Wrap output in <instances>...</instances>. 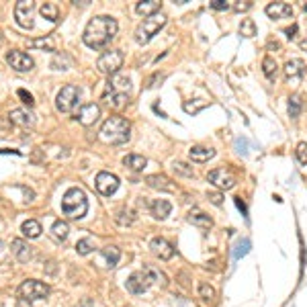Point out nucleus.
Masks as SVG:
<instances>
[{"instance_id":"obj_1","label":"nucleus","mask_w":307,"mask_h":307,"mask_svg":"<svg viewBox=\"0 0 307 307\" xmlns=\"http://www.w3.org/2000/svg\"><path fill=\"white\" fill-rule=\"evenodd\" d=\"M119 31V25L113 17L109 15H99L95 19H90L88 25L84 27L82 33V41L90 47V49H103L105 45H109Z\"/></svg>"},{"instance_id":"obj_2","label":"nucleus","mask_w":307,"mask_h":307,"mask_svg":"<svg viewBox=\"0 0 307 307\" xmlns=\"http://www.w3.org/2000/svg\"><path fill=\"white\" fill-rule=\"evenodd\" d=\"M101 137L107 143H113V145L125 143L131 137V125H129V121L125 117H119V115L109 117L103 123V127H101Z\"/></svg>"},{"instance_id":"obj_3","label":"nucleus","mask_w":307,"mask_h":307,"mask_svg":"<svg viewBox=\"0 0 307 307\" xmlns=\"http://www.w3.org/2000/svg\"><path fill=\"white\" fill-rule=\"evenodd\" d=\"M86 211H88V201H86L84 191L78 187L68 189L64 199H61V213H64L68 219H82Z\"/></svg>"},{"instance_id":"obj_4","label":"nucleus","mask_w":307,"mask_h":307,"mask_svg":"<svg viewBox=\"0 0 307 307\" xmlns=\"http://www.w3.org/2000/svg\"><path fill=\"white\" fill-rule=\"evenodd\" d=\"M164 25H166V17H164L162 13L151 15V17H145L143 23L135 29V41L141 43V45H145L154 35H158V31H160Z\"/></svg>"},{"instance_id":"obj_5","label":"nucleus","mask_w":307,"mask_h":307,"mask_svg":"<svg viewBox=\"0 0 307 307\" xmlns=\"http://www.w3.org/2000/svg\"><path fill=\"white\" fill-rule=\"evenodd\" d=\"M78 101H80V90H78V86L68 84V86H64V88L57 92V97H55V109L59 113H70V111H74V107L78 105Z\"/></svg>"},{"instance_id":"obj_6","label":"nucleus","mask_w":307,"mask_h":307,"mask_svg":"<svg viewBox=\"0 0 307 307\" xmlns=\"http://www.w3.org/2000/svg\"><path fill=\"white\" fill-rule=\"evenodd\" d=\"M19 295L21 301H37V299H45L49 295V287L41 281H33L29 279L19 287Z\"/></svg>"},{"instance_id":"obj_7","label":"nucleus","mask_w":307,"mask_h":307,"mask_svg":"<svg viewBox=\"0 0 307 307\" xmlns=\"http://www.w3.org/2000/svg\"><path fill=\"white\" fill-rule=\"evenodd\" d=\"M121 66H123V53H121L119 49L105 51V53L97 59V68H99V72L109 74V76H115V74L119 72Z\"/></svg>"},{"instance_id":"obj_8","label":"nucleus","mask_w":307,"mask_h":307,"mask_svg":"<svg viewBox=\"0 0 307 307\" xmlns=\"http://www.w3.org/2000/svg\"><path fill=\"white\" fill-rule=\"evenodd\" d=\"M207 178H209L211 184H215V187L221 189V191H229V189L236 187V176L229 170H225V168H215V170H211L207 174Z\"/></svg>"},{"instance_id":"obj_9","label":"nucleus","mask_w":307,"mask_h":307,"mask_svg":"<svg viewBox=\"0 0 307 307\" xmlns=\"http://www.w3.org/2000/svg\"><path fill=\"white\" fill-rule=\"evenodd\" d=\"M7 61L15 72H31L33 70V59H31V55L23 53V51H17V49L7 53Z\"/></svg>"},{"instance_id":"obj_10","label":"nucleus","mask_w":307,"mask_h":307,"mask_svg":"<svg viewBox=\"0 0 307 307\" xmlns=\"http://www.w3.org/2000/svg\"><path fill=\"white\" fill-rule=\"evenodd\" d=\"M33 11H35V3H31V0H21V3H17L15 7V19L21 27L25 29H31L33 27Z\"/></svg>"},{"instance_id":"obj_11","label":"nucleus","mask_w":307,"mask_h":307,"mask_svg":"<svg viewBox=\"0 0 307 307\" xmlns=\"http://www.w3.org/2000/svg\"><path fill=\"white\" fill-rule=\"evenodd\" d=\"M95 187L101 195L105 197H111L117 189H119V178L111 172H99L97 174V180H95Z\"/></svg>"},{"instance_id":"obj_12","label":"nucleus","mask_w":307,"mask_h":307,"mask_svg":"<svg viewBox=\"0 0 307 307\" xmlns=\"http://www.w3.org/2000/svg\"><path fill=\"white\" fill-rule=\"evenodd\" d=\"M149 285H151V279H149V274L145 272V268L141 272H133L127 279V291L133 293V295H139V293L147 291Z\"/></svg>"},{"instance_id":"obj_13","label":"nucleus","mask_w":307,"mask_h":307,"mask_svg":"<svg viewBox=\"0 0 307 307\" xmlns=\"http://www.w3.org/2000/svg\"><path fill=\"white\" fill-rule=\"evenodd\" d=\"M84 127H90V125H95V123L101 119V107L97 105V103H88V105H84L82 109H80V113H78V117H76Z\"/></svg>"},{"instance_id":"obj_14","label":"nucleus","mask_w":307,"mask_h":307,"mask_svg":"<svg viewBox=\"0 0 307 307\" xmlns=\"http://www.w3.org/2000/svg\"><path fill=\"white\" fill-rule=\"evenodd\" d=\"M149 248H151V252L156 254L160 260H170V258L174 256L172 244H170L168 240H164V238H154V240L149 242Z\"/></svg>"},{"instance_id":"obj_15","label":"nucleus","mask_w":307,"mask_h":307,"mask_svg":"<svg viewBox=\"0 0 307 307\" xmlns=\"http://www.w3.org/2000/svg\"><path fill=\"white\" fill-rule=\"evenodd\" d=\"M285 76H287V80L289 82H299L301 78H303V74H305V64H303V59H289L287 64H285Z\"/></svg>"},{"instance_id":"obj_16","label":"nucleus","mask_w":307,"mask_h":307,"mask_svg":"<svg viewBox=\"0 0 307 307\" xmlns=\"http://www.w3.org/2000/svg\"><path fill=\"white\" fill-rule=\"evenodd\" d=\"M264 11L270 19H291L293 17V7L287 3H270V5H266Z\"/></svg>"},{"instance_id":"obj_17","label":"nucleus","mask_w":307,"mask_h":307,"mask_svg":"<svg viewBox=\"0 0 307 307\" xmlns=\"http://www.w3.org/2000/svg\"><path fill=\"white\" fill-rule=\"evenodd\" d=\"M145 182H147V187L158 189V191H168V193L176 191V187H174V184H172L164 174H149V176L145 178Z\"/></svg>"},{"instance_id":"obj_18","label":"nucleus","mask_w":307,"mask_h":307,"mask_svg":"<svg viewBox=\"0 0 307 307\" xmlns=\"http://www.w3.org/2000/svg\"><path fill=\"white\" fill-rule=\"evenodd\" d=\"M11 250L17 256V260H21V262H27V260L33 258V250H31V246L27 242H23V240H13Z\"/></svg>"},{"instance_id":"obj_19","label":"nucleus","mask_w":307,"mask_h":307,"mask_svg":"<svg viewBox=\"0 0 307 307\" xmlns=\"http://www.w3.org/2000/svg\"><path fill=\"white\" fill-rule=\"evenodd\" d=\"M149 211H151V215L156 219H166L170 215V211H172V205L168 201H164V199H156V201L149 203Z\"/></svg>"},{"instance_id":"obj_20","label":"nucleus","mask_w":307,"mask_h":307,"mask_svg":"<svg viewBox=\"0 0 307 307\" xmlns=\"http://www.w3.org/2000/svg\"><path fill=\"white\" fill-rule=\"evenodd\" d=\"M105 103L109 105V107H113V109H123L127 105V101H129V95L127 92H105Z\"/></svg>"},{"instance_id":"obj_21","label":"nucleus","mask_w":307,"mask_h":307,"mask_svg":"<svg viewBox=\"0 0 307 307\" xmlns=\"http://www.w3.org/2000/svg\"><path fill=\"white\" fill-rule=\"evenodd\" d=\"M9 119L15 123V125H21V127H29V125H33V115H31L29 111H25V109H13L11 111V115H9Z\"/></svg>"},{"instance_id":"obj_22","label":"nucleus","mask_w":307,"mask_h":307,"mask_svg":"<svg viewBox=\"0 0 307 307\" xmlns=\"http://www.w3.org/2000/svg\"><path fill=\"white\" fill-rule=\"evenodd\" d=\"M189 156H191L193 162H209L215 156V149L205 147V145H193L189 149Z\"/></svg>"},{"instance_id":"obj_23","label":"nucleus","mask_w":307,"mask_h":307,"mask_svg":"<svg viewBox=\"0 0 307 307\" xmlns=\"http://www.w3.org/2000/svg\"><path fill=\"white\" fill-rule=\"evenodd\" d=\"M107 90L109 92H127L129 90V78L127 76H121V74L111 76V80L107 84Z\"/></svg>"},{"instance_id":"obj_24","label":"nucleus","mask_w":307,"mask_h":307,"mask_svg":"<svg viewBox=\"0 0 307 307\" xmlns=\"http://www.w3.org/2000/svg\"><path fill=\"white\" fill-rule=\"evenodd\" d=\"M135 11L143 17H151V15H158L160 13V3L158 0H143V3L135 5Z\"/></svg>"},{"instance_id":"obj_25","label":"nucleus","mask_w":307,"mask_h":307,"mask_svg":"<svg viewBox=\"0 0 307 307\" xmlns=\"http://www.w3.org/2000/svg\"><path fill=\"white\" fill-rule=\"evenodd\" d=\"M21 232H23V236L25 238H29V240H35V238H39L41 236V223L39 221H35V219H27L23 225H21Z\"/></svg>"},{"instance_id":"obj_26","label":"nucleus","mask_w":307,"mask_h":307,"mask_svg":"<svg viewBox=\"0 0 307 307\" xmlns=\"http://www.w3.org/2000/svg\"><path fill=\"white\" fill-rule=\"evenodd\" d=\"M123 164H125L127 168H131V170H135V172H141L147 166V160L143 156H139V154H129V156L123 158Z\"/></svg>"},{"instance_id":"obj_27","label":"nucleus","mask_w":307,"mask_h":307,"mask_svg":"<svg viewBox=\"0 0 307 307\" xmlns=\"http://www.w3.org/2000/svg\"><path fill=\"white\" fill-rule=\"evenodd\" d=\"M189 221H191L193 225H197V227H203V229H209V227L213 225L211 217H209V215H205L203 211H193V213L189 215Z\"/></svg>"},{"instance_id":"obj_28","label":"nucleus","mask_w":307,"mask_h":307,"mask_svg":"<svg viewBox=\"0 0 307 307\" xmlns=\"http://www.w3.org/2000/svg\"><path fill=\"white\" fill-rule=\"evenodd\" d=\"M68 234H70V227H68V223L66 221H53V225H51V236H53V240L55 242H64L66 238H68Z\"/></svg>"},{"instance_id":"obj_29","label":"nucleus","mask_w":307,"mask_h":307,"mask_svg":"<svg viewBox=\"0 0 307 307\" xmlns=\"http://www.w3.org/2000/svg\"><path fill=\"white\" fill-rule=\"evenodd\" d=\"M262 72H264V76H266L268 80H274V78H276V72H279V66H276L274 57L266 55V57L262 59Z\"/></svg>"},{"instance_id":"obj_30","label":"nucleus","mask_w":307,"mask_h":307,"mask_svg":"<svg viewBox=\"0 0 307 307\" xmlns=\"http://www.w3.org/2000/svg\"><path fill=\"white\" fill-rule=\"evenodd\" d=\"M101 254H103V258L107 260V264L113 268L117 262H119V258H121V252H119V248H115V246H107V248H103L101 250Z\"/></svg>"},{"instance_id":"obj_31","label":"nucleus","mask_w":307,"mask_h":307,"mask_svg":"<svg viewBox=\"0 0 307 307\" xmlns=\"http://www.w3.org/2000/svg\"><path fill=\"white\" fill-rule=\"evenodd\" d=\"M39 13H41L43 19H47V21H51V23H55V21L59 19V11H57V7L51 5V3H45V5L39 9Z\"/></svg>"},{"instance_id":"obj_32","label":"nucleus","mask_w":307,"mask_h":307,"mask_svg":"<svg viewBox=\"0 0 307 307\" xmlns=\"http://www.w3.org/2000/svg\"><path fill=\"white\" fill-rule=\"evenodd\" d=\"M199 297L207 303H213L215 297H217V293H215V289L209 283H199Z\"/></svg>"},{"instance_id":"obj_33","label":"nucleus","mask_w":307,"mask_h":307,"mask_svg":"<svg viewBox=\"0 0 307 307\" xmlns=\"http://www.w3.org/2000/svg\"><path fill=\"white\" fill-rule=\"evenodd\" d=\"M240 35L242 37H254L256 35V23L252 19H244L240 23Z\"/></svg>"},{"instance_id":"obj_34","label":"nucleus","mask_w":307,"mask_h":307,"mask_svg":"<svg viewBox=\"0 0 307 307\" xmlns=\"http://www.w3.org/2000/svg\"><path fill=\"white\" fill-rule=\"evenodd\" d=\"M31 47H37V49H47V51H53L55 49V43L53 39L47 35V37H39V39H31L29 41Z\"/></svg>"},{"instance_id":"obj_35","label":"nucleus","mask_w":307,"mask_h":307,"mask_svg":"<svg viewBox=\"0 0 307 307\" xmlns=\"http://www.w3.org/2000/svg\"><path fill=\"white\" fill-rule=\"evenodd\" d=\"M92 250H95V244H92V240H90V238L78 240V244H76V252H78L80 256H86V254H90Z\"/></svg>"},{"instance_id":"obj_36","label":"nucleus","mask_w":307,"mask_h":307,"mask_svg":"<svg viewBox=\"0 0 307 307\" xmlns=\"http://www.w3.org/2000/svg\"><path fill=\"white\" fill-rule=\"evenodd\" d=\"M301 97L299 95H293L291 99H289V117L291 119H297L299 117V113H301Z\"/></svg>"},{"instance_id":"obj_37","label":"nucleus","mask_w":307,"mask_h":307,"mask_svg":"<svg viewBox=\"0 0 307 307\" xmlns=\"http://www.w3.org/2000/svg\"><path fill=\"white\" fill-rule=\"evenodd\" d=\"M174 172L180 174V176H193V166L189 164H184V162H174Z\"/></svg>"},{"instance_id":"obj_38","label":"nucleus","mask_w":307,"mask_h":307,"mask_svg":"<svg viewBox=\"0 0 307 307\" xmlns=\"http://www.w3.org/2000/svg\"><path fill=\"white\" fill-rule=\"evenodd\" d=\"M295 156H297L299 164H303V166L307 164V143H305V141L297 145V149H295Z\"/></svg>"},{"instance_id":"obj_39","label":"nucleus","mask_w":307,"mask_h":307,"mask_svg":"<svg viewBox=\"0 0 307 307\" xmlns=\"http://www.w3.org/2000/svg\"><path fill=\"white\" fill-rule=\"evenodd\" d=\"M17 95H19V99H21L25 105L33 107V103H35V101H33V95H31V92H27L25 88H19V90H17Z\"/></svg>"},{"instance_id":"obj_40","label":"nucleus","mask_w":307,"mask_h":307,"mask_svg":"<svg viewBox=\"0 0 307 307\" xmlns=\"http://www.w3.org/2000/svg\"><path fill=\"white\" fill-rule=\"evenodd\" d=\"M207 199H209L213 205H221V203H223V195L217 193V191H209V193H207Z\"/></svg>"},{"instance_id":"obj_41","label":"nucleus","mask_w":307,"mask_h":307,"mask_svg":"<svg viewBox=\"0 0 307 307\" xmlns=\"http://www.w3.org/2000/svg\"><path fill=\"white\" fill-rule=\"evenodd\" d=\"M209 7L213 11H227L229 9V3H225V0H213V3H209Z\"/></svg>"},{"instance_id":"obj_42","label":"nucleus","mask_w":307,"mask_h":307,"mask_svg":"<svg viewBox=\"0 0 307 307\" xmlns=\"http://www.w3.org/2000/svg\"><path fill=\"white\" fill-rule=\"evenodd\" d=\"M207 103H199V105H193V103H184V111L187 113H199L201 109H205Z\"/></svg>"},{"instance_id":"obj_43","label":"nucleus","mask_w":307,"mask_h":307,"mask_svg":"<svg viewBox=\"0 0 307 307\" xmlns=\"http://www.w3.org/2000/svg\"><path fill=\"white\" fill-rule=\"evenodd\" d=\"M234 9H236L238 13H242V11H248V9H252V3H236V5H234Z\"/></svg>"},{"instance_id":"obj_44","label":"nucleus","mask_w":307,"mask_h":307,"mask_svg":"<svg viewBox=\"0 0 307 307\" xmlns=\"http://www.w3.org/2000/svg\"><path fill=\"white\" fill-rule=\"evenodd\" d=\"M162 78H164L162 74H154V76H151V78L147 80V84H145V86H147V88H151V86H156V84H154V82H158V80H162Z\"/></svg>"},{"instance_id":"obj_45","label":"nucleus","mask_w":307,"mask_h":307,"mask_svg":"<svg viewBox=\"0 0 307 307\" xmlns=\"http://www.w3.org/2000/svg\"><path fill=\"white\" fill-rule=\"evenodd\" d=\"M295 33H297V25H291L289 29H285V35H287L289 39H293V37H295Z\"/></svg>"},{"instance_id":"obj_46","label":"nucleus","mask_w":307,"mask_h":307,"mask_svg":"<svg viewBox=\"0 0 307 307\" xmlns=\"http://www.w3.org/2000/svg\"><path fill=\"white\" fill-rule=\"evenodd\" d=\"M236 205H238V209L242 211V215H246V205H244V201H242V197H236Z\"/></svg>"},{"instance_id":"obj_47","label":"nucleus","mask_w":307,"mask_h":307,"mask_svg":"<svg viewBox=\"0 0 307 307\" xmlns=\"http://www.w3.org/2000/svg\"><path fill=\"white\" fill-rule=\"evenodd\" d=\"M279 47H281V45H279V43H276V41H272V39L268 41V49H279Z\"/></svg>"},{"instance_id":"obj_48","label":"nucleus","mask_w":307,"mask_h":307,"mask_svg":"<svg viewBox=\"0 0 307 307\" xmlns=\"http://www.w3.org/2000/svg\"><path fill=\"white\" fill-rule=\"evenodd\" d=\"M299 45H301V49H305V51H307V39H301V43H299Z\"/></svg>"},{"instance_id":"obj_49","label":"nucleus","mask_w":307,"mask_h":307,"mask_svg":"<svg viewBox=\"0 0 307 307\" xmlns=\"http://www.w3.org/2000/svg\"><path fill=\"white\" fill-rule=\"evenodd\" d=\"M0 45H3V33H0Z\"/></svg>"},{"instance_id":"obj_50","label":"nucleus","mask_w":307,"mask_h":307,"mask_svg":"<svg viewBox=\"0 0 307 307\" xmlns=\"http://www.w3.org/2000/svg\"><path fill=\"white\" fill-rule=\"evenodd\" d=\"M303 11H305V13H307V5H303Z\"/></svg>"}]
</instances>
